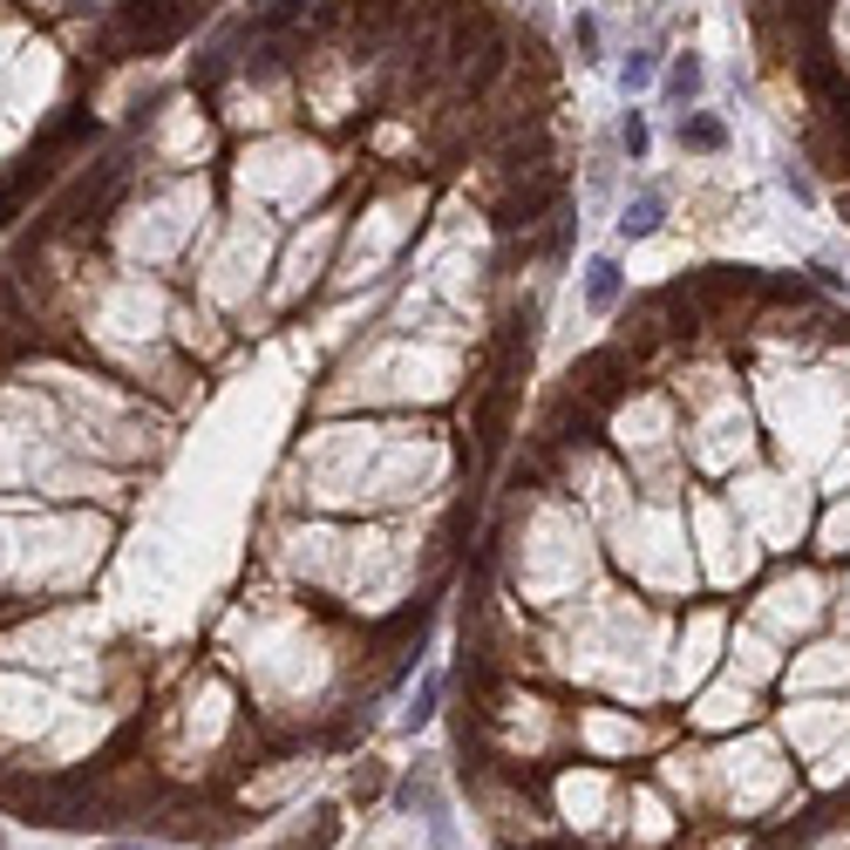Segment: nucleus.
<instances>
[{
	"instance_id": "nucleus-2",
	"label": "nucleus",
	"mask_w": 850,
	"mask_h": 850,
	"mask_svg": "<svg viewBox=\"0 0 850 850\" xmlns=\"http://www.w3.org/2000/svg\"><path fill=\"white\" fill-rule=\"evenodd\" d=\"M626 300V266L613 259V252H599L592 266H585V306L592 313H613Z\"/></svg>"
},
{
	"instance_id": "nucleus-4",
	"label": "nucleus",
	"mask_w": 850,
	"mask_h": 850,
	"mask_svg": "<svg viewBox=\"0 0 850 850\" xmlns=\"http://www.w3.org/2000/svg\"><path fill=\"white\" fill-rule=\"evenodd\" d=\"M701 83H708V68H701V55H674V68H667V103H674V109H695Z\"/></svg>"
},
{
	"instance_id": "nucleus-7",
	"label": "nucleus",
	"mask_w": 850,
	"mask_h": 850,
	"mask_svg": "<svg viewBox=\"0 0 850 850\" xmlns=\"http://www.w3.org/2000/svg\"><path fill=\"white\" fill-rule=\"evenodd\" d=\"M572 49H579V62H599V49H605L599 42V14H579L572 21Z\"/></svg>"
},
{
	"instance_id": "nucleus-1",
	"label": "nucleus",
	"mask_w": 850,
	"mask_h": 850,
	"mask_svg": "<svg viewBox=\"0 0 850 850\" xmlns=\"http://www.w3.org/2000/svg\"><path fill=\"white\" fill-rule=\"evenodd\" d=\"M680 150H695V157H721L728 150V123L714 109H680V123H674Z\"/></svg>"
},
{
	"instance_id": "nucleus-11",
	"label": "nucleus",
	"mask_w": 850,
	"mask_h": 850,
	"mask_svg": "<svg viewBox=\"0 0 850 850\" xmlns=\"http://www.w3.org/2000/svg\"><path fill=\"white\" fill-rule=\"evenodd\" d=\"M809 279H817V287H824V293H843V279H837V272H830L824 259H817V266H809Z\"/></svg>"
},
{
	"instance_id": "nucleus-5",
	"label": "nucleus",
	"mask_w": 850,
	"mask_h": 850,
	"mask_svg": "<svg viewBox=\"0 0 850 850\" xmlns=\"http://www.w3.org/2000/svg\"><path fill=\"white\" fill-rule=\"evenodd\" d=\"M620 150L633 157V164H646V150H654V130H646V116H639V109H626V116H620Z\"/></svg>"
},
{
	"instance_id": "nucleus-9",
	"label": "nucleus",
	"mask_w": 850,
	"mask_h": 850,
	"mask_svg": "<svg viewBox=\"0 0 850 850\" xmlns=\"http://www.w3.org/2000/svg\"><path fill=\"white\" fill-rule=\"evenodd\" d=\"M783 184H789V191L803 197V205H809V197H817V184H809V171H803V164H783Z\"/></svg>"
},
{
	"instance_id": "nucleus-10",
	"label": "nucleus",
	"mask_w": 850,
	"mask_h": 850,
	"mask_svg": "<svg viewBox=\"0 0 850 850\" xmlns=\"http://www.w3.org/2000/svg\"><path fill=\"white\" fill-rule=\"evenodd\" d=\"M375 789H381V768L368 762V768H361V776H354V796H375Z\"/></svg>"
},
{
	"instance_id": "nucleus-6",
	"label": "nucleus",
	"mask_w": 850,
	"mask_h": 850,
	"mask_svg": "<svg viewBox=\"0 0 850 850\" xmlns=\"http://www.w3.org/2000/svg\"><path fill=\"white\" fill-rule=\"evenodd\" d=\"M620 89H626V96L654 89V49H633V55L620 62Z\"/></svg>"
},
{
	"instance_id": "nucleus-8",
	"label": "nucleus",
	"mask_w": 850,
	"mask_h": 850,
	"mask_svg": "<svg viewBox=\"0 0 850 850\" xmlns=\"http://www.w3.org/2000/svg\"><path fill=\"white\" fill-rule=\"evenodd\" d=\"M435 701H442V680L429 674V680H422V695H416V708H409V714H401V728H422V721L435 714Z\"/></svg>"
},
{
	"instance_id": "nucleus-12",
	"label": "nucleus",
	"mask_w": 850,
	"mask_h": 850,
	"mask_svg": "<svg viewBox=\"0 0 850 850\" xmlns=\"http://www.w3.org/2000/svg\"><path fill=\"white\" fill-rule=\"evenodd\" d=\"M517 8H524V14H531L538 28H551V8H545V0H517Z\"/></svg>"
},
{
	"instance_id": "nucleus-13",
	"label": "nucleus",
	"mask_w": 850,
	"mask_h": 850,
	"mask_svg": "<svg viewBox=\"0 0 850 850\" xmlns=\"http://www.w3.org/2000/svg\"><path fill=\"white\" fill-rule=\"evenodd\" d=\"M109 850H164V843H109Z\"/></svg>"
},
{
	"instance_id": "nucleus-14",
	"label": "nucleus",
	"mask_w": 850,
	"mask_h": 850,
	"mask_svg": "<svg viewBox=\"0 0 850 850\" xmlns=\"http://www.w3.org/2000/svg\"><path fill=\"white\" fill-rule=\"evenodd\" d=\"M0 850H8V830H0Z\"/></svg>"
},
{
	"instance_id": "nucleus-3",
	"label": "nucleus",
	"mask_w": 850,
	"mask_h": 850,
	"mask_svg": "<svg viewBox=\"0 0 850 850\" xmlns=\"http://www.w3.org/2000/svg\"><path fill=\"white\" fill-rule=\"evenodd\" d=\"M660 218H667V197H660V191H639V197H626L620 232H626V238H654V232H660Z\"/></svg>"
}]
</instances>
